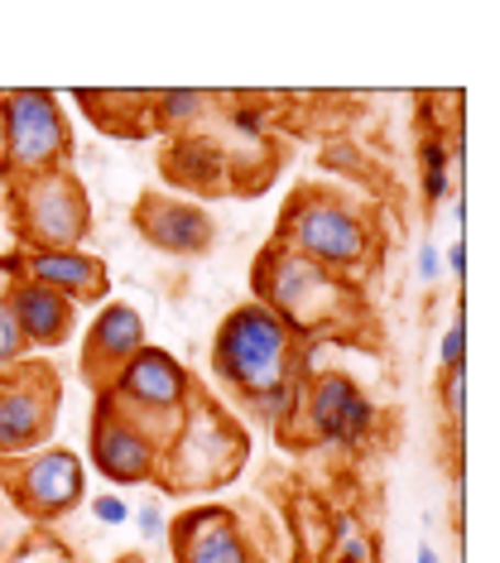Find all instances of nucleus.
Here are the masks:
<instances>
[{
    "label": "nucleus",
    "mask_w": 500,
    "mask_h": 563,
    "mask_svg": "<svg viewBox=\"0 0 500 563\" xmlns=\"http://www.w3.org/2000/svg\"><path fill=\"white\" fill-rule=\"evenodd\" d=\"M251 299L265 303L299 342H327L362 323V289L356 279H342L323 265L303 261L299 251L269 246L251 265Z\"/></svg>",
    "instance_id": "nucleus-1"
},
{
    "label": "nucleus",
    "mask_w": 500,
    "mask_h": 563,
    "mask_svg": "<svg viewBox=\"0 0 500 563\" xmlns=\"http://www.w3.org/2000/svg\"><path fill=\"white\" fill-rule=\"evenodd\" d=\"M299 347L303 342L265 303H236L212 332V376L241 405H251L255 395L285 386V380H303Z\"/></svg>",
    "instance_id": "nucleus-2"
},
{
    "label": "nucleus",
    "mask_w": 500,
    "mask_h": 563,
    "mask_svg": "<svg viewBox=\"0 0 500 563\" xmlns=\"http://www.w3.org/2000/svg\"><path fill=\"white\" fill-rule=\"evenodd\" d=\"M251 457V433L236 415H226L208 395H192L188 415L178 419V429L169 433V443L159 448V472L154 482L164 492H184V496H202L216 492L246 467Z\"/></svg>",
    "instance_id": "nucleus-3"
},
{
    "label": "nucleus",
    "mask_w": 500,
    "mask_h": 563,
    "mask_svg": "<svg viewBox=\"0 0 500 563\" xmlns=\"http://www.w3.org/2000/svg\"><path fill=\"white\" fill-rule=\"evenodd\" d=\"M275 241L342 279H356L376 255V232H370L366 212H356L327 188H299L279 212Z\"/></svg>",
    "instance_id": "nucleus-4"
},
{
    "label": "nucleus",
    "mask_w": 500,
    "mask_h": 563,
    "mask_svg": "<svg viewBox=\"0 0 500 563\" xmlns=\"http://www.w3.org/2000/svg\"><path fill=\"white\" fill-rule=\"evenodd\" d=\"M10 227L20 251H77L92 236V198L73 169L10 178Z\"/></svg>",
    "instance_id": "nucleus-5"
},
{
    "label": "nucleus",
    "mask_w": 500,
    "mask_h": 563,
    "mask_svg": "<svg viewBox=\"0 0 500 563\" xmlns=\"http://www.w3.org/2000/svg\"><path fill=\"white\" fill-rule=\"evenodd\" d=\"M97 395L111 409H121L131 424H140L154 443L164 448L169 443V433L178 429V419L188 415V405H192V395L198 390H192L188 366L178 362L174 352L145 342V347H140L131 362L107 380V390H97Z\"/></svg>",
    "instance_id": "nucleus-6"
},
{
    "label": "nucleus",
    "mask_w": 500,
    "mask_h": 563,
    "mask_svg": "<svg viewBox=\"0 0 500 563\" xmlns=\"http://www.w3.org/2000/svg\"><path fill=\"white\" fill-rule=\"evenodd\" d=\"M0 121H5V145H0V174L5 178L68 169L73 125H68V111H63L58 92H48V87L0 92Z\"/></svg>",
    "instance_id": "nucleus-7"
},
{
    "label": "nucleus",
    "mask_w": 500,
    "mask_h": 563,
    "mask_svg": "<svg viewBox=\"0 0 500 563\" xmlns=\"http://www.w3.org/2000/svg\"><path fill=\"white\" fill-rule=\"evenodd\" d=\"M63 390L58 376L38 362H15L0 371V463L34 453L54 433Z\"/></svg>",
    "instance_id": "nucleus-8"
},
{
    "label": "nucleus",
    "mask_w": 500,
    "mask_h": 563,
    "mask_svg": "<svg viewBox=\"0 0 500 563\" xmlns=\"http://www.w3.org/2000/svg\"><path fill=\"white\" fill-rule=\"evenodd\" d=\"M5 492L30 520H63L87 501V467L68 448H38V453L10 457L5 463Z\"/></svg>",
    "instance_id": "nucleus-9"
},
{
    "label": "nucleus",
    "mask_w": 500,
    "mask_h": 563,
    "mask_svg": "<svg viewBox=\"0 0 500 563\" xmlns=\"http://www.w3.org/2000/svg\"><path fill=\"white\" fill-rule=\"evenodd\" d=\"M299 424L308 429V443H362L376 429V400L356 386L346 371H313L303 380Z\"/></svg>",
    "instance_id": "nucleus-10"
},
{
    "label": "nucleus",
    "mask_w": 500,
    "mask_h": 563,
    "mask_svg": "<svg viewBox=\"0 0 500 563\" xmlns=\"http://www.w3.org/2000/svg\"><path fill=\"white\" fill-rule=\"evenodd\" d=\"M131 217H135V232L145 236L154 251H164V255H184V261H188V255L212 251V241H216L212 212L198 208V202H188V198L164 194V188L140 194Z\"/></svg>",
    "instance_id": "nucleus-11"
},
{
    "label": "nucleus",
    "mask_w": 500,
    "mask_h": 563,
    "mask_svg": "<svg viewBox=\"0 0 500 563\" xmlns=\"http://www.w3.org/2000/svg\"><path fill=\"white\" fill-rule=\"evenodd\" d=\"M92 463H97L101 477L115 482V486H145V482H154V472H159V443L97 395Z\"/></svg>",
    "instance_id": "nucleus-12"
},
{
    "label": "nucleus",
    "mask_w": 500,
    "mask_h": 563,
    "mask_svg": "<svg viewBox=\"0 0 500 563\" xmlns=\"http://www.w3.org/2000/svg\"><path fill=\"white\" fill-rule=\"evenodd\" d=\"M174 563H255L246 525L226 506H188L169 525Z\"/></svg>",
    "instance_id": "nucleus-13"
},
{
    "label": "nucleus",
    "mask_w": 500,
    "mask_h": 563,
    "mask_svg": "<svg viewBox=\"0 0 500 563\" xmlns=\"http://www.w3.org/2000/svg\"><path fill=\"white\" fill-rule=\"evenodd\" d=\"M145 347V318L135 303H101L82 338V376L92 390H107V380Z\"/></svg>",
    "instance_id": "nucleus-14"
},
{
    "label": "nucleus",
    "mask_w": 500,
    "mask_h": 563,
    "mask_svg": "<svg viewBox=\"0 0 500 563\" xmlns=\"http://www.w3.org/2000/svg\"><path fill=\"white\" fill-rule=\"evenodd\" d=\"M5 309H10V318H15L20 338L30 342V347H38V352L63 347V342L73 338V328H77V303L63 299L58 289L38 285V279H30V275L10 279Z\"/></svg>",
    "instance_id": "nucleus-15"
},
{
    "label": "nucleus",
    "mask_w": 500,
    "mask_h": 563,
    "mask_svg": "<svg viewBox=\"0 0 500 563\" xmlns=\"http://www.w3.org/2000/svg\"><path fill=\"white\" fill-rule=\"evenodd\" d=\"M20 275L38 279V285L58 289L63 299H73L77 309L82 303H97L107 299L111 289V275H107V261L92 251H20Z\"/></svg>",
    "instance_id": "nucleus-16"
},
{
    "label": "nucleus",
    "mask_w": 500,
    "mask_h": 563,
    "mask_svg": "<svg viewBox=\"0 0 500 563\" xmlns=\"http://www.w3.org/2000/svg\"><path fill=\"white\" fill-rule=\"evenodd\" d=\"M164 178H174L178 188H192V194H222L231 184V150H222L208 131H188L174 135L159 155Z\"/></svg>",
    "instance_id": "nucleus-17"
},
{
    "label": "nucleus",
    "mask_w": 500,
    "mask_h": 563,
    "mask_svg": "<svg viewBox=\"0 0 500 563\" xmlns=\"http://www.w3.org/2000/svg\"><path fill=\"white\" fill-rule=\"evenodd\" d=\"M77 101L87 107V117H92V125H101L107 135H149L154 121H149V101L154 92H111V87H101V92H77Z\"/></svg>",
    "instance_id": "nucleus-18"
},
{
    "label": "nucleus",
    "mask_w": 500,
    "mask_h": 563,
    "mask_svg": "<svg viewBox=\"0 0 500 563\" xmlns=\"http://www.w3.org/2000/svg\"><path fill=\"white\" fill-rule=\"evenodd\" d=\"M216 107H222L216 92H202V87H174V92H154L149 121H154V131L188 135V131H202Z\"/></svg>",
    "instance_id": "nucleus-19"
},
{
    "label": "nucleus",
    "mask_w": 500,
    "mask_h": 563,
    "mask_svg": "<svg viewBox=\"0 0 500 563\" xmlns=\"http://www.w3.org/2000/svg\"><path fill=\"white\" fill-rule=\"evenodd\" d=\"M457 164H462L457 140H447L443 131L438 135H423L419 169H423V198H429V208H443V202L457 194V188H453V169H457Z\"/></svg>",
    "instance_id": "nucleus-20"
},
{
    "label": "nucleus",
    "mask_w": 500,
    "mask_h": 563,
    "mask_svg": "<svg viewBox=\"0 0 500 563\" xmlns=\"http://www.w3.org/2000/svg\"><path fill=\"white\" fill-rule=\"evenodd\" d=\"M299 400H303V380H285V386H275V390L255 395V400H251L246 409H251L255 419H265V424L289 429L293 419H299Z\"/></svg>",
    "instance_id": "nucleus-21"
},
{
    "label": "nucleus",
    "mask_w": 500,
    "mask_h": 563,
    "mask_svg": "<svg viewBox=\"0 0 500 563\" xmlns=\"http://www.w3.org/2000/svg\"><path fill=\"white\" fill-rule=\"evenodd\" d=\"M332 549H327V563H366V559H376V544L366 540L362 530H356V520H337V534H327Z\"/></svg>",
    "instance_id": "nucleus-22"
},
{
    "label": "nucleus",
    "mask_w": 500,
    "mask_h": 563,
    "mask_svg": "<svg viewBox=\"0 0 500 563\" xmlns=\"http://www.w3.org/2000/svg\"><path fill=\"white\" fill-rule=\"evenodd\" d=\"M438 366L443 371H467V309H462V303H457L453 323H447L443 338H438Z\"/></svg>",
    "instance_id": "nucleus-23"
},
{
    "label": "nucleus",
    "mask_w": 500,
    "mask_h": 563,
    "mask_svg": "<svg viewBox=\"0 0 500 563\" xmlns=\"http://www.w3.org/2000/svg\"><path fill=\"white\" fill-rule=\"evenodd\" d=\"M443 415H447V424L462 429V419H467V371H443Z\"/></svg>",
    "instance_id": "nucleus-24"
},
{
    "label": "nucleus",
    "mask_w": 500,
    "mask_h": 563,
    "mask_svg": "<svg viewBox=\"0 0 500 563\" xmlns=\"http://www.w3.org/2000/svg\"><path fill=\"white\" fill-rule=\"evenodd\" d=\"M131 520H135V530L145 534L149 544L169 540V510H164V501H159V496H149L145 506H135V516H131Z\"/></svg>",
    "instance_id": "nucleus-25"
},
{
    "label": "nucleus",
    "mask_w": 500,
    "mask_h": 563,
    "mask_svg": "<svg viewBox=\"0 0 500 563\" xmlns=\"http://www.w3.org/2000/svg\"><path fill=\"white\" fill-rule=\"evenodd\" d=\"M226 121L236 125L241 135H255V140H260V135H265V125H269V111L260 107V101H251V97H236V107L226 111Z\"/></svg>",
    "instance_id": "nucleus-26"
},
{
    "label": "nucleus",
    "mask_w": 500,
    "mask_h": 563,
    "mask_svg": "<svg viewBox=\"0 0 500 563\" xmlns=\"http://www.w3.org/2000/svg\"><path fill=\"white\" fill-rule=\"evenodd\" d=\"M24 352H30V342L20 338L15 318H10V309H5V303H0V371H5V366H15V362H24Z\"/></svg>",
    "instance_id": "nucleus-27"
},
{
    "label": "nucleus",
    "mask_w": 500,
    "mask_h": 563,
    "mask_svg": "<svg viewBox=\"0 0 500 563\" xmlns=\"http://www.w3.org/2000/svg\"><path fill=\"white\" fill-rule=\"evenodd\" d=\"M87 506H92V516L97 525H131V506L121 501V496H111V492H101V496H87Z\"/></svg>",
    "instance_id": "nucleus-28"
},
{
    "label": "nucleus",
    "mask_w": 500,
    "mask_h": 563,
    "mask_svg": "<svg viewBox=\"0 0 500 563\" xmlns=\"http://www.w3.org/2000/svg\"><path fill=\"white\" fill-rule=\"evenodd\" d=\"M443 255V271L453 275V279H467V241H462V232L447 241V251H438Z\"/></svg>",
    "instance_id": "nucleus-29"
},
{
    "label": "nucleus",
    "mask_w": 500,
    "mask_h": 563,
    "mask_svg": "<svg viewBox=\"0 0 500 563\" xmlns=\"http://www.w3.org/2000/svg\"><path fill=\"white\" fill-rule=\"evenodd\" d=\"M419 279H423V285H438V279H443V255H438L433 241H423V246H419Z\"/></svg>",
    "instance_id": "nucleus-30"
},
{
    "label": "nucleus",
    "mask_w": 500,
    "mask_h": 563,
    "mask_svg": "<svg viewBox=\"0 0 500 563\" xmlns=\"http://www.w3.org/2000/svg\"><path fill=\"white\" fill-rule=\"evenodd\" d=\"M10 279H20V251L15 255H0V303H5Z\"/></svg>",
    "instance_id": "nucleus-31"
},
{
    "label": "nucleus",
    "mask_w": 500,
    "mask_h": 563,
    "mask_svg": "<svg viewBox=\"0 0 500 563\" xmlns=\"http://www.w3.org/2000/svg\"><path fill=\"white\" fill-rule=\"evenodd\" d=\"M414 563H438V549H433V544H419V554H414Z\"/></svg>",
    "instance_id": "nucleus-32"
},
{
    "label": "nucleus",
    "mask_w": 500,
    "mask_h": 563,
    "mask_svg": "<svg viewBox=\"0 0 500 563\" xmlns=\"http://www.w3.org/2000/svg\"><path fill=\"white\" fill-rule=\"evenodd\" d=\"M10 544V534H5V516H0V549H5Z\"/></svg>",
    "instance_id": "nucleus-33"
},
{
    "label": "nucleus",
    "mask_w": 500,
    "mask_h": 563,
    "mask_svg": "<svg viewBox=\"0 0 500 563\" xmlns=\"http://www.w3.org/2000/svg\"><path fill=\"white\" fill-rule=\"evenodd\" d=\"M0 145H5V121H0Z\"/></svg>",
    "instance_id": "nucleus-34"
},
{
    "label": "nucleus",
    "mask_w": 500,
    "mask_h": 563,
    "mask_svg": "<svg viewBox=\"0 0 500 563\" xmlns=\"http://www.w3.org/2000/svg\"><path fill=\"white\" fill-rule=\"evenodd\" d=\"M366 563H380V559H366Z\"/></svg>",
    "instance_id": "nucleus-35"
}]
</instances>
